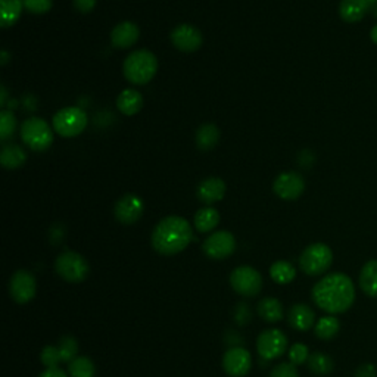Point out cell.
<instances>
[{
    "label": "cell",
    "instance_id": "6",
    "mask_svg": "<svg viewBox=\"0 0 377 377\" xmlns=\"http://www.w3.org/2000/svg\"><path fill=\"white\" fill-rule=\"evenodd\" d=\"M333 263V252L324 243H313L303 249L299 258L301 270L308 275L326 273Z\"/></svg>",
    "mask_w": 377,
    "mask_h": 377
},
{
    "label": "cell",
    "instance_id": "9",
    "mask_svg": "<svg viewBox=\"0 0 377 377\" xmlns=\"http://www.w3.org/2000/svg\"><path fill=\"white\" fill-rule=\"evenodd\" d=\"M287 348V338L279 329L264 330L256 339L258 354L264 359H275L285 354Z\"/></svg>",
    "mask_w": 377,
    "mask_h": 377
},
{
    "label": "cell",
    "instance_id": "24",
    "mask_svg": "<svg viewBox=\"0 0 377 377\" xmlns=\"http://www.w3.org/2000/svg\"><path fill=\"white\" fill-rule=\"evenodd\" d=\"M220 223V214L215 208L207 207L200 208L195 214V227L200 233H208V231L214 230Z\"/></svg>",
    "mask_w": 377,
    "mask_h": 377
},
{
    "label": "cell",
    "instance_id": "7",
    "mask_svg": "<svg viewBox=\"0 0 377 377\" xmlns=\"http://www.w3.org/2000/svg\"><path fill=\"white\" fill-rule=\"evenodd\" d=\"M55 270L68 283H81L89 275V264L83 255L65 251L55 261Z\"/></svg>",
    "mask_w": 377,
    "mask_h": 377
},
{
    "label": "cell",
    "instance_id": "25",
    "mask_svg": "<svg viewBox=\"0 0 377 377\" xmlns=\"http://www.w3.org/2000/svg\"><path fill=\"white\" fill-rule=\"evenodd\" d=\"M258 313L268 323H277L283 318V306L279 299L264 298L258 303Z\"/></svg>",
    "mask_w": 377,
    "mask_h": 377
},
{
    "label": "cell",
    "instance_id": "42",
    "mask_svg": "<svg viewBox=\"0 0 377 377\" xmlns=\"http://www.w3.org/2000/svg\"><path fill=\"white\" fill-rule=\"evenodd\" d=\"M5 99H6V89L2 87V104H5Z\"/></svg>",
    "mask_w": 377,
    "mask_h": 377
},
{
    "label": "cell",
    "instance_id": "3",
    "mask_svg": "<svg viewBox=\"0 0 377 377\" xmlns=\"http://www.w3.org/2000/svg\"><path fill=\"white\" fill-rule=\"evenodd\" d=\"M156 71H158V60L148 49H140L130 53L125 57L123 65L125 80L136 85L148 84L156 76Z\"/></svg>",
    "mask_w": 377,
    "mask_h": 377
},
{
    "label": "cell",
    "instance_id": "28",
    "mask_svg": "<svg viewBox=\"0 0 377 377\" xmlns=\"http://www.w3.org/2000/svg\"><path fill=\"white\" fill-rule=\"evenodd\" d=\"M341 329V323L336 317H323L318 320L315 324V335L317 338H320L323 341H329L331 338H335L338 335V331Z\"/></svg>",
    "mask_w": 377,
    "mask_h": 377
},
{
    "label": "cell",
    "instance_id": "23",
    "mask_svg": "<svg viewBox=\"0 0 377 377\" xmlns=\"http://www.w3.org/2000/svg\"><path fill=\"white\" fill-rule=\"evenodd\" d=\"M27 159V153L18 144H8L0 152V164L6 170H17L20 168Z\"/></svg>",
    "mask_w": 377,
    "mask_h": 377
},
{
    "label": "cell",
    "instance_id": "33",
    "mask_svg": "<svg viewBox=\"0 0 377 377\" xmlns=\"http://www.w3.org/2000/svg\"><path fill=\"white\" fill-rule=\"evenodd\" d=\"M40 359L46 369H56L62 362L60 348L52 346V345L45 346L40 354Z\"/></svg>",
    "mask_w": 377,
    "mask_h": 377
},
{
    "label": "cell",
    "instance_id": "17",
    "mask_svg": "<svg viewBox=\"0 0 377 377\" xmlns=\"http://www.w3.org/2000/svg\"><path fill=\"white\" fill-rule=\"evenodd\" d=\"M374 9L376 8L370 0H342L339 5V15L345 22L354 24L359 22Z\"/></svg>",
    "mask_w": 377,
    "mask_h": 377
},
{
    "label": "cell",
    "instance_id": "29",
    "mask_svg": "<svg viewBox=\"0 0 377 377\" xmlns=\"http://www.w3.org/2000/svg\"><path fill=\"white\" fill-rule=\"evenodd\" d=\"M68 373L71 377H95L96 367L90 358L77 357L68 364Z\"/></svg>",
    "mask_w": 377,
    "mask_h": 377
},
{
    "label": "cell",
    "instance_id": "43",
    "mask_svg": "<svg viewBox=\"0 0 377 377\" xmlns=\"http://www.w3.org/2000/svg\"><path fill=\"white\" fill-rule=\"evenodd\" d=\"M371 4H373L374 8H377V0H371Z\"/></svg>",
    "mask_w": 377,
    "mask_h": 377
},
{
    "label": "cell",
    "instance_id": "21",
    "mask_svg": "<svg viewBox=\"0 0 377 377\" xmlns=\"http://www.w3.org/2000/svg\"><path fill=\"white\" fill-rule=\"evenodd\" d=\"M359 286L366 295L377 298V259H370L361 268Z\"/></svg>",
    "mask_w": 377,
    "mask_h": 377
},
{
    "label": "cell",
    "instance_id": "35",
    "mask_svg": "<svg viewBox=\"0 0 377 377\" xmlns=\"http://www.w3.org/2000/svg\"><path fill=\"white\" fill-rule=\"evenodd\" d=\"M24 8L34 13V15H41V13H46L52 9L53 0H22Z\"/></svg>",
    "mask_w": 377,
    "mask_h": 377
},
{
    "label": "cell",
    "instance_id": "8",
    "mask_svg": "<svg viewBox=\"0 0 377 377\" xmlns=\"http://www.w3.org/2000/svg\"><path fill=\"white\" fill-rule=\"evenodd\" d=\"M230 285L239 295L252 298L263 289V277H261V274L255 268L242 266L231 271Z\"/></svg>",
    "mask_w": 377,
    "mask_h": 377
},
{
    "label": "cell",
    "instance_id": "5",
    "mask_svg": "<svg viewBox=\"0 0 377 377\" xmlns=\"http://www.w3.org/2000/svg\"><path fill=\"white\" fill-rule=\"evenodd\" d=\"M52 124L53 130L60 136L76 137L84 132L87 124H89V118L81 108L68 107L53 115Z\"/></svg>",
    "mask_w": 377,
    "mask_h": 377
},
{
    "label": "cell",
    "instance_id": "30",
    "mask_svg": "<svg viewBox=\"0 0 377 377\" xmlns=\"http://www.w3.org/2000/svg\"><path fill=\"white\" fill-rule=\"evenodd\" d=\"M308 369L317 376H326L333 370V361L323 352H314L308 358Z\"/></svg>",
    "mask_w": 377,
    "mask_h": 377
},
{
    "label": "cell",
    "instance_id": "27",
    "mask_svg": "<svg viewBox=\"0 0 377 377\" xmlns=\"http://www.w3.org/2000/svg\"><path fill=\"white\" fill-rule=\"evenodd\" d=\"M270 275L275 283L287 285L295 279L296 271L295 267L291 263H287V261H275L270 267Z\"/></svg>",
    "mask_w": 377,
    "mask_h": 377
},
{
    "label": "cell",
    "instance_id": "22",
    "mask_svg": "<svg viewBox=\"0 0 377 377\" xmlns=\"http://www.w3.org/2000/svg\"><path fill=\"white\" fill-rule=\"evenodd\" d=\"M22 0H0V25L4 28L15 25L21 17Z\"/></svg>",
    "mask_w": 377,
    "mask_h": 377
},
{
    "label": "cell",
    "instance_id": "14",
    "mask_svg": "<svg viewBox=\"0 0 377 377\" xmlns=\"http://www.w3.org/2000/svg\"><path fill=\"white\" fill-rule=\"evenodd\" d=\"M202 41H204V39H202L200 32L191 24H181L171 32L172 46L180 52H196L202 46Z\"/></svg>",
    "mask_w": 377,
    "mask_h": 377
},
{
    "label": "cell",
    "instance_id": "36",
    "mask_svg": "<svg viewBox=\"0 0 377 377\" xmlns=\"http://www.w3.org/2000/svg\"><path fill=\"white\" fill-rule=\"evenodd\" d=\"M270 377H299V373L292 362H282L271 370Z\"/></svg>",
    "mask_w": 377,
    "mask_h": 377
},
{
    "label": "cell",
    "instance_id": "20",
    "mask_svg": "<svg viewBox=\"0 0 377 377\" xmlns=\"http://www.w3.org/2000/svg\"><path fill=\"white\" fill-rule=\"evenodd\" d=\"M142 107H143V96L140 92L135 89L123 90L117 99L118 111L124 115H128V117L136 115L142 109Z\"/></svg>",
    "mask_w": 377,
    "mask_h": 377
},
{
    "label": "cell",
    "instance_id": "26",
    "mask_svg": "<svg viewBox=\"0 0 377 377\" xmlns=\"http://www.w3.org/2000/svg\"><path fill=\"white\" fill-rule=\"evenodd\" d=\"M220 140V130L214 124H204L196 133V144L202 151H210L215 148Z\"/></svg>",
    "mask_w": 377,
    "mask_h": 377
},
{
    "label": "cell",
    "instance_id": "41",
    "mask_svg": "<svg viewBox=\"0 0 377 377\" xmlns=\"http://www.w3.org/2000/svg\"><path fill=\"white\" fill-rule=\"evenodd\" d=\"M8 57H9L8 52H6V50H2V65H6V62H8Z\"/></svg>",
    "mask_w": 377,
    "mask_h": 377
},
{
    "label": "cell",
    "instance_id": "18",
    "mask_svg": "<svg viewBox=\"0 0 377 377\" xmlns=\"http://www.w3.org/2000/svg\"><path fill=\"white\" fill-rule=\"evenodd\" d=\"M226 195V183L219 177H210L198 187V198L207 205L220 202Z\"/></svg>",
    "mask_w": 377,
    "mask_h": 377
},
{
    "label": "cell",
    "instance_id": "12",
    "mask_svg": "<svg viewBox=\"0 0 377 377\" xmlns=\"http://www.w3.org/2000/svg\"><path fill=\"white\" fill-rule=\"evenodd\" d=\"M273 191L280 199L295 200L306 191V180L295 171L283 172L274 180Z\"/></svg>",
    "mask_w": 377,
    "mask_h": 377
},
{
    "label": "cell",
    "instance_id": "4",
    "mask_svg": "<svg viewBox=\"0 0 377 377\" xmlns=\"http://www.w3.org/2000/svg\"><path fill=\"white\" fill-rule=\"evenodd\" d=\"M21 139L30 149L43 152L52 146L53 132L45 120L32 117L25 120L21 125Z\"/></svg>",
    "mask_w": 377,
    "mask_h": 377
},
{
    "label": "cell",
    "instance_id": "2",
    "mask_svg": "<svg viewBox=\"0 0 377 377\" xmlns=\"http://www.w3.org/2000/svg\"><path fill=\"white\" fill-rule=\"evenodd\" d=\"M193 239L191 224L183 217L170 215L159 221L152 233L153 249L161 255H176L184 251Z\"/></svg>",
    "mask_w": 377,
    "mask_h": 377
},
{
    "label": "cell",
    "instance_id": "37",
    "mask_svg": "<svg viewBox=\"0 0 377 377\" xmlns=\"http://www.w3.org/2000/svg\"><path fill=\"white\" fill-rule=\"evenodd\" d=\"M97 0H74V6L81 13H89L95 9Z\"/></svg>",
    "mask_w": 377,
    "mask_h": 377
},
{
    "label": "cell",
    "instance_id": "19",
    "mask_svg": "<svg viewBox=\"0 0 377 377\" xmlns=\"http://www.w3.org/2000/svg\"><path fill=\"white\" fill-rule=\"evenodd\" d=\"M315 320L314 311L306 303H296L289 311V324L299 331H306L313 327Z\"/></svg>",
    "mask_w": 377,
    "mask_h": 377
},
{
    "label": "cell",
    "instance_id": "15",
    "mask_svg": "<svg viewBox=\"0 0 377 377\" xmlns=\"http://www.w3.org/2000/svg\"><path fill=\"white\" fill-rule=\"evenodd\" d=\"M143 208H144L143 200L137 195L127 193L123 198H120L117 204H115L114 214L115 219H117L121 224L130 226L140 220Z\"/></svg>",
    "mask_w": 377,
    "mask_h": 377
},
{
    "label": "cell",
    "instance_id": "31",
    "mask_svg": "<svg viewBox=\"0 0 377 377\" xmlns=\"http://www.w3.org/2000/svg\"><path fill=\"white\" fill-rule=\"evenodd\" d=\"M57 348H60L62 362H67V364H69V362L72 359L77 358L78 343H77L76 338H72V336H64V338H61L60 343H57Z\"/></svg>",
    "mask_w": 377,
    "mask_h": 377
},
{
    "label": "cell",
    "instance_id": "34",
    "mask_svg": "<svg viewBox=\"0 0 377 377\" xmlns=\"http://www.w3.org/2000/svg\"><path fill=\"white\" fill-rule=\"evenodd\" d=\"M308 358H310V351H308L307 345L295 343L291 348V351H289V359H291V362L294 366L303 364V362L308 361Z\"/></svg>",
    "mask_w": 377,
    "mask_h": 377
},
{
    "label": "cell",
    "instance_id": "38",
    "mask_svg": "<svg viewBox=\"0 0 377 377\" xmlns=\"http://www.w3.org/2000/svg\"><path fill=\"white\" fill-rule=\"evenodd\" d=\"M354 377H377V370L373 364H362L357 369Z\"/></svg>",
    "mask_w": 377,
    "mask_h": 377
},
{
    "label": "cell",
    "instance_id": "13",
    "mask_svg": "<svg viewBox=\"0 0 377 377\" xmlns=\"http://www.w3.org/2000/svg\"><path fill=\"white\" fill-rule=\"evenodd\" d=\"M251 366L252 358L249 351L240 346L230 348L223 357V369L230 377H245L249 373Z\"/></svg>",
    "mask_w": 377,
    "mask_h": 377
},
{
    "label": "cell",
    "instance_id": "32",
    "mask_svg": "<svg viewBox=\"0 0 377 377\" xmlns=\"http://www.w3.org/2000/svg\"><path fill=\"white\" fill-rule=\"evenodd\" d=\"M17 118L11 111L4 109L0 112V140L9 139L17 130Z\"/></svg>",
    "mask_w": 377,
    "mask_h": 377
},
{
    "label": "cell",
    "instance_id": "39",
    "mask_svg": "<svg viewBox=\"0 0 377 377\" xmlns=\"http://www.w3.org/2000/svg\"><path fill=\"white\" fill-rule=\"evenodd\" d=\"M39 377H68V376L62 369L56 367V369H46Z\"/></svg>",
    "mask_w": 377,
    "mask_h": 377
},
{
    "label": "cell",
    "instance_id": "10",
    "mask_svg": "<svg viewBox=\"0 0 377 377\" xmlns=\"http://www.w3.org/2000/svg\"><path fill=\"white\" fill-rule=\"evenodd\" d=\"M202 249H204L208 258L224 259L235 252L236 240L230 231H215V233L205 239L204 245H202Z\"/></svg>",
    "mask_w": 377,
    "mask_h": 377
},
{
    "label": "cell",
    "instance_id": "16",
    "mask_svg": "<svg viewBox=\"0 0 377 377\" xmlns=\"http://www.w3.org/2000/svg\"><path fill=\"white\" fill-rule=\"evenodd\" d=\"M140 37V30L135 22L124 21L114 27L111 32V43L117 49H128L136 45Z\"/></svg>",
    "mask_w": 377,
    "mask_h": 377
},
{
    "label": "cell",
    "instance_id": "11",
    "mask_svg": "<svg viewBox=\"0 0 377 377\" xmlns=\"http://www.w3.org/2000/svg\"><path fill=\"white\" fill-rule=\"evenodd\" d=\"M37 283L36 277L27 270H18L11 277L9 282V294L13 301L18 303L30 302L36 296Z\"/></svg>",
    "mask_w": 377,
    "mask_h": 377
},
{
    "label": "cell",
    "instance_id": "1",
    "mask_svg": "<svg viewBox=\"0 0 377 377\" xmlns=\"http://www.w3.org/2000/svg\"><path fill=\"white\" fill-rule=\"evenodd\" d=\"M313 299L318 308L330 314H341L350 310L355 301V286L342 273L326 275L313 287Z\"/></svg>",
    "mask_w": 377,
    "mask_h": 377
},
{
    "label": "cell",
    "instance_id": "40",
    "mask_svg": "<svg viewBox=\"0 0 377 377\" xmlns=\"http://www.w3.org/2000/svg\"><path fill=\"white\" fill-rule=\"evenodd\" d=\"M370 39H371V41L374 43V45L377 46V25H374V27L371 28V32H370Z\"/></svg>",
    "mask_w": 377,
    "mask_h": 377
}]
</instances>
